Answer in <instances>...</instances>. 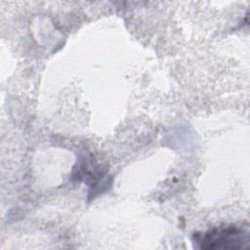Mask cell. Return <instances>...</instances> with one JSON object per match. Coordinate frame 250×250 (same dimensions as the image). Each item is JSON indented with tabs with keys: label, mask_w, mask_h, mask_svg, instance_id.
Segmentation results:
<instances>
[{
	"label": "cell",
	"mask_w": 250,
	"mask_h": 250,
	"mask_svg": "<svg viewBox=\"0 0 250 250\" xmlns=\"http://www.w3.org/2000/svg\"><path fill=\"white\" fill-rule=\"evenodd\" d=\"M248 241V232L235 226L216 228L195 235V242L203 249H239L246 247Z\"/></svg>",
	"instance_id": "cell-1"
}]
</instances>
